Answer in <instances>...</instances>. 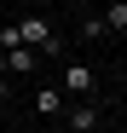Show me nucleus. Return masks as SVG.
Masks as SVG:
<instances>
[{"mask_svg": "<svg viewBox=\"0 0 127 133\" xmlns=\"http://www.w3.org/2000/svg\"><path fill=\"white\" fill-rule=\"evenodd\" d=\"M98 23H104V35H110V29L121 35V29H127V6H121V0H116V6H110V12H104V17H98Z\"/></svg>", "mask_w": 127, "mask_h": 133, "instance_id": "39448f33", "label": "nucleus"}, {"mask_svg": "<svg viewBox=\"0 0 127 133\" xmlns=\"http://www.w3.org/2000/svg\"><path fill=\"white\" fill-rule=\"evenodd\" d=\"M98 127V104H75L69 110V133H93Z\"/></svg>", "mask_w": 127, "mask_h": 133, "instance_id": "7ed1b4c3", "label": "nucleus"}, {"mask_svg": "<svg viewBox=\"0 0 127 133\" xmlns=\"http://www.w3.org/2000/svg\"><path fill=\"white\" fill-rule=\"evenodd\" d=\"M35 64H40V58H35L29 46H12V52H0V70H6V75H29Z\"/></svg>", "mask_w": 127, "mask_h": 133, "instance_id": "f257e3e1", "label": "nucleus"}, {"mask_svg": "<svg viewBox=\"0 0 127 133\" xmlns=\"http://www.w3.org/2000/svg\"><path fill=\"white\" fill-rule=\"evenodd\" d=\"M64 87H69L75 98H87V93H93V70H87V64H69V75H64Z\"/></svg>", "mask_w": 127, "mask_h": 133, "instance_id": "f03ea898", "label": "nucleus"}, {"mask_svg": "<svg viewBox=\"0 0 127 133\" xmlns=\"http://www.w3.org/2000/svg\"><path fill=\"white\" fill-rule=\"evenodd\" d=\"M35 110H40V116H58V110H64V93H58V87H40V93H35Z\"/></svg>", "mask_w": 127, "mask_h": 133, "instance_id": "20e7f679", "label": "nucleus"}]
</instances>
